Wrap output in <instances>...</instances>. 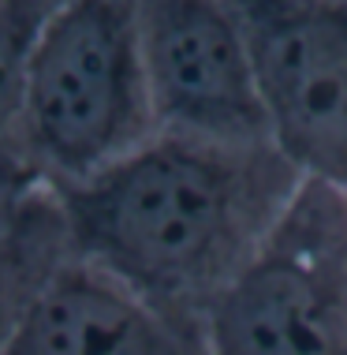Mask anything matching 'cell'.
<instances>
[{
  "label": "cell",
  "instance_id": "obj_1",
  "mask_svg": "<svg viewBox=\"0 0 347 355\" xmlns=\"http://www.w3.org/2000/svg\"><path fill=\"white\" fill-rule=\"evenodd\" d=\"M303 180L269 139L157 131L109 168L53 191L75 258L202 337L209 306L254 258Z\"/></svg>",
  "mask_w": 347,
  "mask_h": 355
},
{
  "label": "cell",
  "instance_id": "obj_2",
  "mask_svg": "<svg viewBox=\"0 0 347 355\" xmlns=\"http://www.w3.org/2000/svg\"><path fill=\"white\" fill-rule=\"evenodd\" d=\"M157 135L139 0H64L37 42L23 146L37 184L67 187Z\"/></svg>",
  "mask_w": 347,
  "mask_h": 355
},
{
  "label": "cell",
  "instance_id": "obj_3",
  "mask_svg": "<svg viewBox=\"0 0 347 355\" xmlns=\"http://www.w3.org/2000/svg\"><path fill=\"white\" fill-rule=\"evenodd\" d=\"M206 355H347V191L306 176L202 322Z\"/></svg>",
  "mask_w": 347,
  "mask_h": 355
},
{
  "label": "cell",
  "instance_id": "obj_4",
  "mask_svg": "<svg viewBox=\"0 0 347 355\" xmlns=\"http://www.w3.org/2000/svg\"><path fill=\"white\" fill-rule=\"evenodd\" d=\"M269 139L310 180L347 191V0H235Z\"/></svg>",
  "mask_w": 347,
  "mask_h": 355
},
{
  "label": "cell",
  "instance_id": "obj_5",
  "mask_svg": "<svg viewBox=\"0 0 347 355\" xmlns=\"http://www.w3.org/2000/svg\"><path fill=\"white\" fill-rule=\"evenodd\" d=\"M139 42L157 131L220 142L269 139L235 0H139Z\"/></svg>",
  "mask_w": 347,
  "mask_h": 355
},
{
  "label": "cell",
  "instance_id": "obj_6",
  "mask_svg": "<svg viewBox=\"0 0 347 355\" xmlns=\"http://www.w3.org/2000/svg\"><path fill=\"white\" fill-rule=\"evenodd\" d=\"M0 355H206V348L116 277L71 254Z\"/></svg>",
  "mask_w": 347,
  "mask_h": 355
},
{
  "label": "cell",
  "instance_id": "obj_7",
  "mask_svg": "<svg viewBox=\"0 0 347 355\" xmlns=\"http://www.w3.org/2000/svg\"><path fill=\"white\" fill-rule=\"evenodd\" d=\"M67 258L71 239L53 187L0 195V352Z\"/></svg>",
  "mask_w": 347,
  "mask_h": 355
},
{
  "label": "cell",
  "instance_id": "obj_8",
  "mask_svg": "<svg viewBox=\"0 0 347 355\" xmlns=\"http://www.w3.org/2000/svg\"><path fill=\"white\" fill-rule=\"evenodd\" d=\"M64 0H0V195L42 187L23 146L26 79L49 19Z\"/></svg>",
  "mask_w": 347,
  "mask_h": 355
}]
</instances>
